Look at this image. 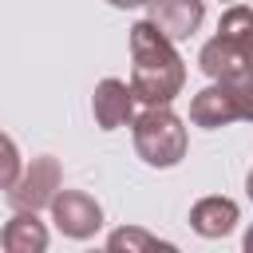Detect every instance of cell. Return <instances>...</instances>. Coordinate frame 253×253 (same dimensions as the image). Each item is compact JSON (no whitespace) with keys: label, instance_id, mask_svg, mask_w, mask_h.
<instances>
[{"label":"cell","instance_id":"obj_16","mask_svg":"<svg viewBox=\"0 0 253 253\" xmlns=\"http://www.w3.org/2000/svg\"><path fill=\"white\" fill-rule=\"evenodd\" d=\"M245 194H249V202H253V170H249V178H245Z\"/></svg>","mask_w":253,"mask_h":253},{"label":"cell","instance_id":"obj_8","mask_svg":"<svg viewBox=\"0 0 253 253\" xmlns=\"http://www.w3.org/2000/svg\"><path fill=\"white\" fill-rule=\"evenodd\" d=\"M91 111H95L99 130H119V126H126V123H134V87H126L123 79L107 75V79L95 87Z\"/></svg>","mask_w":253,"mask_h":253},{"label":"cell","instance_id":"obj_2","mask_svg":"<svg viewBox=\"0 0 253 253\" xmlns=\"http://www.w3.org/2000/svg\"><path fill=\"white\" fill-rule=\"evenodd\" d=\"M202 71L217 83H237L253 75V8L233 4L217 20V36L198 55Z\"/></svg>","mask_w":253,"mask_h":253},{"label":"cell","instance_id":"obj_1","mask_svg":"<svg viewBox=\"0 0 253 253\" xmlns=\"http://www.w3.org/2000/svg\"><path fill=\"white\" fill-rule=\"evenodd\" d=\"M130 87L134 99L150 103H174L186 87V63L170 36H162L150 20H138L130 28Z\"/></svg>","mask_w":253,"mask_h":253},{"label":"cell","instance_id":"obj_6","mask_svg":"<svg viewBox=\"0 0 253 253\" xmlns=\"http://www.w3.org/2000/svg\"><path fill=\"white\" fill-rule=\"evenodd\" d=\"M146 20H150L162 36H170V40L178 43V40H190V36L202 28L206 4H202V0H146Z\"/></svg>","mask_w":253,"mask_h":253},{"label":"cell","instance_id":"obj_14","mask_svg":"<svg viewBox=\"0 0 253 253\" xmlns=\"http://www.w3.org/2000/svg\"><path fill=\"white\" fill-rule=\"evenodd\" d=\"M107 4H115V8H142L146 0H107Z\"/></svg>","mask_w":253,"mask_h":253},{"label":"cell","instance_id":"obj_9","mask_svg":"<svg viewBox=\"0 0 253 253\" xmlns=\"http://www.w3.org/2000/svg\"><path fill=\"white\" fill-rule=\"evenodd\" d=\"M0 245L8 253H43L47 249V225L36 217V210H16L0 229Z\"/></svg>","mask_w":253,"mask_h":253},{"label":"cell","instance_id":"obj_3","mask_svg":"<svg viewBox=\"0 0 253 253\" xmlns=\"http://www.w3.org/2000/svg\"><path fill=\"white\" fill-rule=\"evenodd\" d=\"M134 150L154 170H170L186 158V126L170 103H150L142 115H134Z\"/></svg>","mask_w":253,"mask_h":253},{"label":"cell","instance_id":"obj_7","mask_svg":"<svg viewBox=\"0 0 253 253\" xmlns=\"http://www.w3.org/2000/svg\"><path fill=\"white\" fill-rule=\"evenodd\" d=\"M241 111H237V95H233V83H210L202 87L194 99H190V123L194 126H206V130H217V126H229L237 123Z\"/></svg>","mask_w":253,"mask_h":253},{"label":"cell","instance_id":"obj_4","mask_svg":"<svg viewBox=\"0 0 253 253\" xmlns=\"http://www.w3.org/2000/svg\"><path fill=\"white\" fill-rule=\"evenodd\" d=\"M59 186H63L59 162L51 154H40V158H32L28 170H20L16 186L8 190V202H12V210H43V206H51Z\"/></svg>","mask_w":253,"mask_h":253},{"label":"cell","instance_id":"obj_11","mask_svg":"<svg viewBox=\"0 0 253 253\" xmlns=\"http://www.w3.org/2000/svg\"><path fill=\"white\" fill-rule=\"evenodd\" d=\"M107 249H126V253H134V249H174L170 241H158L154 233H146V229H138V225H126V229H115L111 237H107Z\"/></svg>","mask_w":253,"mask_h":253},{"label":"cell","instance_id":"obj_15","mask_svg":"<svg viewBox=\"0 0 253 253\" xmlns=\"http://www.w3.org/2000/svg\"><path fill=\"white\" fill-rule=\"evenodd\" d=\"M241 245H245V253H253V225L245 229V241H241Z\"/></svg>","mask_w":253,"mask_h":253},{"label":"cell","instance_id":"obj_13","mask_svg":"<svg viewBox=\"0 0 253 253\" xmlns=\"http://www.w3.org/2000/svg\"><path fill=\"white\" fill-rule=\"evenodd\" d=\"M233 95H237V111L245 123H253V75L249 79H237L233 83Z\"/></svg>","mask_w":253,"mask_h":253},{"label":"cell","instance_id":"obj_10","mask_svg":"<svg viewBox=\"0 0 253 253\" xmlns=\"http://www.w3.org/2000/svg\"><path fill=\"white\" fill-rule=\"evenodd\" d=\"M190 225H194V233H202V237H225V233H233V225H237V202H233V198H221V194H210V198L194 202Z\"/></svg>","mask_w":253,"mask_h":253},{"label":"cell","instance_id":"obj_12","mask_svg":"<svg viewBox=\"0 0 253 253\" xmlns=\"http://www.w3.org/2000/svg\"><path fill=\"white\" fill-rule=\"evenodd\" d=\"M20 170H24V162H20L16 142L8 134H0V190H12L16 178H20Z\"/></svg>","mask_w":253,"mask_h":253},{"label":"cell","instance_id":"obj_5","mask_svg":"<svg viewBox=\"0 0 253 253\" xmlns=\"http://www.w3.org/2000/svg\"><path fill=\"white\" fill-rule=\"evenodd\" d=\"M51 221L63 237H75V241H87L95 237V229L103 225V206L87 194V190H59L51 198Z\"/></svg>","mask_w":253,"mask_h":253}]
</instances>
